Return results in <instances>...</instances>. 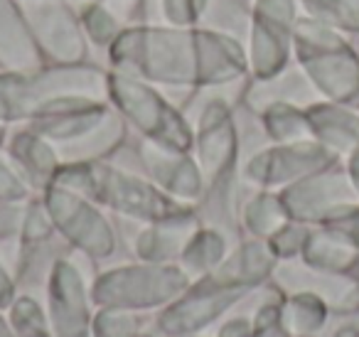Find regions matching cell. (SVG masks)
Returning a JSON list of instances; mask_svg holds the SVG:
<instances>
[{"mask_svg":"<svg viewBox=\"0 0 359 337\" xmlns=\"http://www.w3.org/2000/svg\"><path fill=\"white\" fill-rule=\"evenodd\" d=\"M266 126L271 136L280 143H300V140H313V131L308 124L305 109H298L295 104H278L266 106Z\"/></svg>","mask_w":359,"mask_h":337,"instance_id":"obj_7","label":"cell"},{"mask_svg":"<svg viewBox=\"0 0 359 337\" xmlns=\"http://www.w3.org/2000/svg\"><path fill=\"white\" fill-rule=\"evenodd\" d=\"M293 52L303 74L327 101L359 109V52L342 32L315 18H298Z\"/></svg>","mask_w":359,"mask_h":337,"instance_id":"obj_1","label":"cell"},{"mask_svg":"<svg viewBox=\"0 0 359 337\" xmlns=\"http://www.w3.org/2000/svg\"><path fill=\"white\" fill-rule=\"evenodd\" d=\"M310 18L339 32L359 35V0H300Z\"/></svg>","mask_w":359,"mask_h":337,"instance_id":"obj_8","label":"cell"},{"mask_svg":"<svg viewBox=\"0 0 359 337\" xmlns=\"http://www.w3.org/2000/svg\"><path fill=\"white\" fill-rule=\"evenodd\" d=\"M327 310L323 298L313 293H300L288 303V325L298 337H308L318 332L327 320Z\"/></svg>","mask_w":359,"mask_h":337,"instance_id":"obj_9","label":"cell"},{"mask_svg":"<svg viewBox=\"0 0 359 337\" xmlns=\"http://www.w3.org/2000/svg\"><path fill=\"white\" fill-rule=\"evenodd\" d=\"M334 163H339V158L318 140H300L283 143L280 148L266 153L259 163V173L266 183H298Z\"/></svg>","mask_w":359,"mask_h":337,"instance_id":"obj_4","label":"cell"},{"mask_svg":"<svg viewBox=\"0 0 359 337\" xmlns=\"http://www.w3.org/2000/svg\"><path fill=\"white\" fill-rule=\"evenodd\" d=\"M308 229L303 227V222L298 224H283L278 232L273 234V246L283 256H293V253L303 251L305 239H308Z\"/></svg>","mask_w":359,"mask_h":337,"instance_id":"obj_10","label":"cell"},{"mask_svg":"<svg viewBox=\"0 0 359 337\" xmlns=\"http://www.w3.org/2000/svg\"><path fill=\"white\" fill-rule=\"evenodd\" d=\"M305 266L330 273H354L359 268V249L334 227H320L308 234L303 246Z\"/></svg>","mask_w":359,"mask_h":337,"instance_id":"obj_6","label":"cell"},{"mask_svg":"<svg viewBox=\"0 0 359 337\" xmlns=\"http://www.w3.org/2000/svg\"><path fill=\"white\" fill-rule=\"evenodd\" d=\"M327 227H334V229H339V232L344 234V237H349L354 244H357V249H359V204L354 209H349L344 217H339L337 222H332V224H327Z\"/></svg>","mask_w":359,"mask_h":337,"instance_id":"obj_12","label":"cell"},{"mask_svg":"<svg viewBox=\"0 0 359 337\" xmlns=\"http://www.w3.org/2000/svg\"><path fill=\"white\" fill-rule=\"evenodd\" d=\"M344 170H347L349 180H352L354 190H357V194H359V145L344 158Z\"/></svg>","mask_w":359,"mask_h":337,"instance_id":"obj_13","label":"cell"},{"mask_svg":"<svg viewBox=\"0 0 359 337\" xmlns=\"http://www.w3.org/2000/svg\"><path fill=\"white\" fill-rule=\"evenodd\" d=\"M205 3L207 0H165V8L172 22H190L200 18Z\"/></svg>","mask_w":359,"mask_h":337,"instance_id":"obj_11","label":"cell"},{"mask_svg":"<svg viewBox=\"0 0 359 337\" xmlns=\"http://www.w3.org/2000/svg\"><path fill=\"white\" fill-rule=\"evenodd\" d=\"M283 204L295 222L327 227L357 207L359 194L347 170L334 163L290 185L283 192Z\"/></svg>","mask_w":359,"mask_h":337,"instance_id":"obj_2","label":"cell"},{"mask_svg":"<svg viewBox=\"0 0 359 337\" xmlns=\"http://www.w3.org/2000/svg\"><path fill=\"white\" fill-rule=\"evenodd\" d=\"M357 52H359V50H357Z\"/></svg>","mask_w":359,"mask_h":337,"instance_id":"obj_15","label":"cell"},{"mask_svg":"<svg viewBox=\"0 0 359 337\" xmlns=\"http://www.w3.org/2000/svg\"><path fill=\"white\" fill-rule=\"evenodd\" d=\"M313 140L332 150L339 160L359 145V111L337 101H315L305 109Z\"/></svg>","mask_w":359,"mask_h":337,"instance_id":"obj_5","label":"cell"},{"mask_svg":"<svg viewBox=\"0 0 359 337\" xmlns=\"http://www.w3.org/2000/svg\"><path fill=\"white\" fill-rule=\"evenodd\" d=\"M334 337H359V315H349V320L339 325Z\"/></svg>","mask_w":359,"mask_h":337,"instance_id":"obj_14","label":"cell"},{"mask_svg":"<svg viewBox=\"0 0 359 337\" xmlns=\"http://www.w3.org/2000/svg\"><path fill=\"white\" fill-rule=\"evenodd\" d=\"M295 22V0H256L251 20V70L259 79H271L285 70L293 50Z\"/></svg>","mask_w":359,"mask_h":337,"instance_id":"obj_3","label":"cell"}]
</instances>
